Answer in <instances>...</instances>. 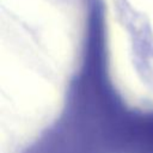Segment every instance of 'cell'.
Masks as SVG:
<instances>
[{"label":"cell","instance_id":"1","mask_svg":"<svg viewBox=\"0 0 153 153\" xmlns=\"http://www.w3.org/2000/svg\"><path fill=\"white\" fill-rule=\"evenodd\" d=\"M84 35V0H0L1 153H18L59 117Z\"/></svg>","mask_w":153,"mask_h":153},{"label":"cell","instance_id":"2","mask_svg":"<svg viewBox=\"0 0 153 153\" xmlns=\"http://www.w3.org/2000/svg\"><path fill=\"white\" fill-rule=\"evenodd\" d=\"M110 81L124 103L153 111V0H102Z\"/></svg>","mask_w":153,"mask_h":153}]
</instances>
